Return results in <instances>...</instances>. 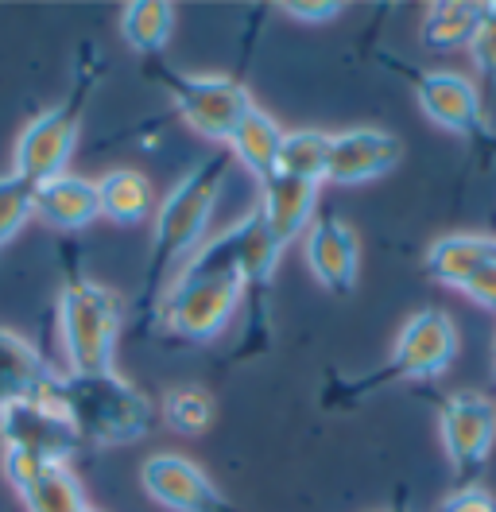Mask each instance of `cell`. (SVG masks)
Instances as JSON below:
<instances>
[{"label":"cell","instance_id":"1","mask_svg":"<svg viewBox=\"0 0 496 512\" xmlns=\"http://www.w3.org/2000/svg\"><path fill=\"white\" fill-rule=\"evenodd\" d=\"M279 249L264 218H245L217 237H206L186 256L175 280L163 288L152 319L179 342H214L241 311L248 291H268L276 276Z\"/></svg>","mask_w":496,"mask_h":512},{"label":"cell","instance_id":"2","mask_svg":"<svg viewBox=\"0 0 496 512\" xmlns=\"http://www.w3.org/2000/svg\"><path fill=\"white\" fill-rule=\"evenodd\" d=\"M229 179V156H210L194 171H186V179L175 183V191L167 194L155 210L152 229V253H148V268H144V284H140V307L152 319L155 303L167 288L171 268H179L186 256L194 253L206 241V225L214 218L217 198L225 191Z\"/></svg>","mask_w":496,"mask_h":512},{"label":"cell","instance_id":"3","mask_svg":"<svg viewBox=\"0 0 496 512\" xmlns=\"http://www.w3.org/2000/svg\"><path fill=\"white\" fill-rule=\"evenodd\" d=\"M47 400L66 416L82 447H124L155 427L152 400L113 369L55 373V381L47 384Z\"/></svg>","mask_w":496,"mask_h":512},{"label":"cell","instance_id":"4","mask_svg":"<svg viewBox=\"0 0 496 512\" xmlns=\"http://www.w3.org/2000/svg\"><path fill=\"white\" fill-rule=\"evenodd\" d=\"M124 330V299L93 280H66L59 291V342L66 373H105Z\"/></svg>","mask_w":496,"mask_h":512},{"label":"cell","instance_id":"5","mask_svg":"<svg viewBox=\"0 0 496 512\" xmlns=\"http://www.w3.org/2000/svg\"><path fill=\"white\" fill-rule=\"evenodd\" d=\"M458 357V330H454V319L438 307H423L415 311L411 319L403 322L400 338L392 346V357L384 369H376L361 381H341V404L349 400H361L384 384L396 381H434L442 377Z\"/></svg>","mask_w":496,"mask_h":512},{"label":"cell","instance_id":"6","mask_svg":"<svg viewBox=\"0 0 496 512\" xmlns=\"http://www.w3.org/2000/svg\"><path fill=\"white\" fill-rule=\"evenodd\" d=\"M148 78L167 90V97H171L175 113L186 121V128L198 132L210 144H229L233 128L241 125V117L252 109V97H248L245 86L237 78H225V74L198 78V74H179L167 63L152 59Z\"/></svg>","mask_w":496,"mask_h":512},{"label":"cell","instance_id":"7","mask_svg":"<svg viewBox=\"0 0 496 512\" xmlns=\"http://www.w3.org/2000/svg\"><path fill=\"white\" fill-rule=\"evenodd\" d=\"M97 74H82L74 94L66 97L55 109H43L39 117H31L20 140H16V156H12V175L28 179V183H43L66 175V163L78 148V132H82V113H86V97Z\"/></svg>","mask_w":496,"mask_h":512},{"label":"cell","instance_id":"8","mask_svg":"<svg viewBox=\"0 0 496 512\" xmlns=\"http://www.w3.org/2000/svg\"><path fill=\"white\" fill-rule=\"evenodd\" d=\"M438 431H442V447L458 481L477 485L496 447V404L473 388L450 392L438 404Z\"/></svg>","mask_w":496,"mask_h":512},{"label":"cell","instance_id":"9","mask_svg":"<svg viewBox=\"0 0 496 512\" xmlns=\"http://www.w3.org/2000/svg\"><path fill=\"white\" fill-rule=\"evenodd\" d=\"M0 447L4 454L70 462L82 450V439L74 435V427L47 396H24L0 408Z\"/></svg>","mask_w":496,"mask_h":512},{"label":"cell","instance_id":"10","mask_svg":"<svg viewBox=\"0 0 496 512\" xmlns=\"http://www.w3.org/2000/svg\"><path fill=\"white\" fill-rule=\"evenodd\" d=\"M411 90L419 97L423 113L438 128L469 136V140H489L493 136L481 90H477V82L469 74H458V70H411Z\"/></svg>","mask_w":496,"mask_h":512},{"label":"cell","instance_id":"11","mask_svg":"<svg viewBox=\"0 0 496 512\" xmlns=\"http://www.w3.org/2000/svg\"><path fill=\"white\" fill-rule=\"evenodd\" d=\"M140 481L155 505L171 512H241L206 478V470L183 454H152L140 466Z\"/></svg>","mask_w":496,"mask_h":512},{"label":"cell","instance_id":"12","mask_svg":"<svg viewBox=\"0 0 496 512\" xmlns=\"http://www.w3.org/2000/svg\"><path fill=\"white\" fill-rule=\"evenodd\" d=\"M403 160V140L388 128H345L330 132V171L326 183L338 187H361L388 171H396Z\"/></svg>","mask_w":496,"mask_h":512},{"label":"cell","instance_id":"13","mask_svg":"<svg viewBox=\"0 0 496 512\" xmlns=\"http://www.w3.org/2000/svg\"><path fill=\"white\" fill-rule=\"evenodd\" d=\"M4 478L20 493L28 512H86L90 501L70 462H43L24 454H4Z\"/></svg>","mask_w":496,"mask_h":512},{"label":"cell","instance_id":"14","mask_svg":"<svg viewBox=\"0 0 496 512\" xmlns=\"http://www.w3.org/2000/svg\"><path fill=\"white\" fill-rule=\"evenodd\" d=\"M303 256H307L310 276L330 295H353L361 276V245H357V233L338 214H318L310 222Z\"/></svg>","mask_w":496,"mask_h":512},{"label":"cell","instance_id":"15","mask_svg":"<svg viewBox=\"0 0 496 512\" xmlns=\"http://www.w3.org/2000/svg\"><path fill=\"white\" fill-rule=\"evenodd\" d=\"M318 191L322 187H310V183L287 179V175H272L268 183H260V206H256V214L264 218L279 253L299 233H307L310 222L318 218Z\"/></svg>","mask_w":496,"mask_h":512},{"label":"cell","instance_id":"16","mask_svg":"<svg viewBox=\"0 0 496 512\" xmlns=\"http://www.w3.org/2000/svg\"><path fill=\"white\" fill-rule=\"evenodd\" d=\"M31 218H39V222L59 229V233L86 229V225L101 218V210H97V183L82 179V175H70V171L35 183Z\"/></svg>","mask_w":496,"mask_h":512},{"label":"cell","instance_id":"17","mask_svg":"<svg viewBox=\"0 0 496 512\" xmlns=\"http://www.w3.org/2000/svg\"><path fill=\"white\" fill-rule=\"evenodd\" d=\"M489 260H496L493 233H450V237H438L427 249L423 272L442 288L462 291Z\"/></svg>","mask_w":496,"mask_h":512},{"label":"cell","instance_id":"18","mask_svg":"<svg viewBox=\"0 0 496 512\" xmlns=\"http://www.w3.org/2000/svg\"><path fill=\"white\" fill-rule=\"evenodd\" d=\"M97 210L113 225H144L155 214V183L136 167H113L97 179Z\"/></svg>","mask_w":496,"mask_h":512},{"label":"cell","instance_id":"19","mask_svg":"<svg viewBox=\"0 0 496 512\" xmlns=\"http://www.w3.org/2000/svg\"><path fill=\"white\" fill-rule=\"evenodd\" d=\"M283 136H287V132H283L260 105H252L245 117H241V125L233 128V136H229V152H233V160L241 163V167L252 171L256 183H268V179L276 175Z\"/></svg>","mask_w":496,"mask_h":512},{"label":"cell","instance_id":"20","mask_svg":"<svg viewBox=\"0 0 496 512\" xmlns=\"http://www.w3.org/2000/svg\"><path fill=\"white\" fill-rule=\"evenodd\" d=\"M59 369H51L24 338L0 330V408L8 400L24 396H47V384L55 381Z\"/></svg>","mask_w":496,"mask_h":512},{"label":"cell","instance_id":"21","mask_svg":"<svg viewBox=\"0 0 496 512\" xmlns=\"http://www.w3.org/2000/svg\"><path fill=\"white\" fill-rule=\"evenodd\" d=\"M481 16H485V4L477 0H438L427 8L423 16V47L431 51H469L473 35L481 28Z\"/></svg>","mask_w":496,"mask_h":512},{"label":"cell","instance_id":"22","mask_svg":"<svg viewBox=\"0 0 496 512\" xmlns=\"http://www.w3.org/2000/svg\"><path fill=\"white\" fill-rule=\"evenodd\" d=\"M159 419L175 435H206L217 419V400L210 388L202 384H171L159 396Z\"/></svg>","mask_w":496,"mask_h":512},{"label":"cell","instance_id":"23","mask_svg":"<svg viewBox=\"0 0 496 512\" xmlns=\"http://www.w3.org/2000/svg\"><path fill=\"white\" fill-rule=\"evenodd\" d=\"M171 32H175V4H167V0H132V4H124L121 35L132 51L155 59L167 47Z\"/></svg>","mask_w":496,"mask_h":512},{"label":"cell","instance_id":"24","mask_svg":"<svg viewBox=\"0 0 496 512\" xmlns=\"http://www.w3.org/2000/svg\"><path fill=\"white\" fill-rule=\"evenodd\" d=\"M326 171H330V132L299 128V132H287L283 136L276 175L299 179V183H310V187H322L326 183Z\"/></svg>","mask_w":496,"mask_h":512},{"label":"cell","instance_id":"25","mask_svg":"<svg viewBox=\"0 0 496 512\" xmlns=\"http://www.w3.org/2000/svg\"><path fill=\"white\" fill-rule=\"evenodd\" d=\"M31 202H35V183L20 175H0V249L28 225Z\"/></svg>","mask_w":496,"mask_h":512},{"label":"cell","instance_id":"26","mask_svg":"<svg viewBox=\"0 0 496 512\" xmlns=\"http://www.w3.org/2000/svg\"><path fill=\"white\" fill-rule=\"evenodd\" d=\"M469 59L481 70V78L496 86V4H485L481 28H477L473 43H469Z\"/></svg>","mask_w":496,"mask_h":512},{"label":"cell","instance_id":"27","mask_svg":"<svg viewBox=\"0 0 496 512\" xmlns=\"http://www.w3.org/2000/svg\"><path fill=\"white\" fill-rule=\"evenodd\" d=\"M438 512H496V497L477 481V485H458L442 505Z\"/></svg>","mask_w":496,"mask_h":512},{"label":"cell","instance_id":"28","mask_svg":"<svg viewBox=\"0 0 496 512\" xmlns=\"http://www.w3.org/2000/svg\"><path fill=\"white\" fill-rule=\"evenodd\" d=\"M462 291L473 299V303H481L485 311H496V260H489V264H485Z\"/></svg>","mask_w":496,"mask_h":512},{"label":"cell","instance_id":"29","mask_svg":"<svg viewBox=\"0 0 496 512\" xmlns=\"http://www.w3.org/2000/svg\"><path fill=\"white\" fill-rule=\"evenodd\" d=\"M283 12L287 16H295V20H307V24H326V20H334L341 12L338 0H322V4H307V0H287L283 4Z\"/></svg>","mask_w":496,"mask_h":512},{"label":"cell","instance_id":"30","mask_svg":"<svg viewBox=\"0 0 496 512\" xmlns=\"http://www.w3.org/2000/svg\"><path fill=\"white\" fill-rule=\"evenodd\" d=\"M493 373H496V342H493Z\"/></svg>","mask_w":496,"mask_h":512},{"label":"cell","instance_id":"31","mask_svg":"<svg viewBox=\"0 0 496 512\" xmlns=\"http://www.w3.org/2000/svg\"><path fill=\"white\" fill-rule=\"evenodd\" d=\"M384 512H396V509H384Z\"/></svg>","mask_w":496,"mask_h":512},{"label":"cell","instance_id":"32","mask_svg":"<svg viewBox=\"0 0 496 512\" xmlns=\"http://www.w3.org/2000/svg\"><path fill=\"white\" fill-rule=\"evenodd\" d=\"M86 512H97V509H86Z\"/></svg>","mask_w":496,"mask_h":512},{"label":"cell","instance_id":"33","mask_svg":"<svg viewBox=\"0 0 496 512\" xmlns=\"http://www.w3.org/2000/svg\"><path fill=\"white\" fill-rule=\"evenodd\" d=\"M396 512H400V509H396Z\"/></svg>","mask_w":496,"mask_h":512}]
</instances>
